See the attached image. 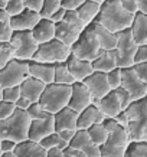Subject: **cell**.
<instances>
[{"instance_id":"1","label":"cell","mask_w":147,"mask_h":157,"mask_svg":"<svg viewBox=\"0 0 147 157\" xmlns=\"http://www.w3.org/2000/svg\"><path fill=\"white\" fill-rule=\"evenodd\" d=\"M134 16L124 10L120 0H107L101 6L100 14L95 22L103 25L105 29H108L113 33H120L131 28Z\"/></svg>"},{"instance_id":"2","label":"cell","mask_w":147,"mask_h":157,"mask_svg":"<svg viewBox=\"0 0 147 157\" xmlns=\"http://www.w3.org/2000/svg\"><path fill=\"white\" fill-rule=\"evenodd\" d=\"M104 127L108 131V140L100 147L101 157H126V150L131 143L128 130L114 120H105Z\"/></svg>"},{"instance_id":"3","label":"cell","mask_w":147,"mask_h":157,"mask_svg":"<svg viewBox=\"0 0 147 157\" xmlns=\"http://www.w3.org/2000/svg\"><path fill=\"white\" fill-rule=\"evenodd\" d=\"M32 120L26 111L16 109L9 118L0 121V138L10 140L14 143H22L29 140V128Z\"/></svg>"},{"instance_id":"4","label":"cell","mask_w":147,"mask_h":157,"mask_svg":"<svg viewBox=\"0 0 147 157\" xmlns=\"http://www.w3.org/2000/svg\"><path fill=\"white\" fill-rule=\"evenodd\" d=\"M128 117V134L131 143H147V100L131 102L124 111Z\"/></svg>"},{"instance_id":"5","label":"cell","mask_w":147,"mask_h":157,"mask_svg":"<svg viewBox=\"0 0 147 157\" xmlns=\"http://www.w3.org/2000/svg\"><path fill=\"white\" fill-rule=\"evenodd\" d=\"M72 88L68 85H59V84H49L43 91L42 97L39 100V104L49 114H58L59 111L67 108L71 100Z\"/></svg>"},{"instance_id":"6","label":"cell","mask_w":147,"mask_h":157,"mask_svg":"<svg viewBox=\"0 0 147 157\" xmlns=\"http://www.w3.org/2000/svg\"><path fill=\"white\" fill-rule=\"evenodd\" d=\"M103 52L104 51L101 49L100 43H98L97 38H95L94 30H92L91 26H88L81 33L78 40L71 46L72 55L75 58H78V59H81V61H87V62L95 61Z\"/></svg>"},{"instance_id":"7","label":"cell","mask_w":147,"mask_h":157,"mask_svg":"<svg viewBox=\"0 0 147 157\" xmlns=\"http://www.w3.org/2000/svg\"><path fill=\"white\" fill-rule=\"evenodd\" d=\"M137 49L138 45L134 42V38L130 29L117 33V46L113 51L115 61H117V67L121 69L133 68Z\"/></svg>"},{"instance_id":"8","label":"cell","mask_w":147,"mask_h":157,"mask_svg":"<svg viewBox=\"0 0 147 157\" xmlns=\"http://www.w3.org/2000/svg\"><path fill=\"white\" fill-rule=\"evenodd\" d=\"M71 56V48L67 45L61 43L59 40L53 39L48 43L39 45L36 55L32 61L39 62V63H49V65H56L61 62H67L68 58Z\"/></svg>"},{"instance_id":"9","label":"cell","mask_w":147,"mask_h":157,"mask_svg":"<svg viewBox=\"0 0 147 157\" xmlns=\"http://www.w3.org/2000/svg\"><path fill=\"white\" fill-rule=\"evenodd\" d=\"M10 46L13 51V59L23 62H30L36 55L39 45L35 40L32 32H13L10 39Z\"/></svg>"},{"instance_id":"10","label":"cell","mask_w":147,"mask_h":157,"mask_svg":"<svg viewBox=\"0 0 147 157\" xmlns=\"http://www.w3.org/2000/svg\"><path fill=\"white\" fill-rule=\"evenodd\" d=\"M29 76V62L12 61L0 71V86L3 88H12V86H20L23 81Z\"/></svg>"},{"instance_id":"11","label":"cell","mask_w":147,"mask_h":157,"mask_svg":"<svg viewBox=\"0 0 147 157\" xmlns=\"http://www.w3.org/2000/svg\"><path fill=\"white\" fill-rule=\"evenodd\" d=\"M121 88L126 90L130 94L133 102L140 100H144L147 97V84L136 75L133 68L123 69V78H121Z\"/></svg>"},{"instance_id":"12","label":"cell","mask_w":147,"mask_h":157,"mask_svg":"<svg viewBox=\"0 0 147 157\" xmlns=\"http://www.w3.org/2000/svg\"><path fill=\"white\" fill-rule=\"evenodd\" d=\"M71 88H72V92H71V100H69L68 108H71L72 111H75L76 114H79L84 109L88 108L90 105L94 104L91 92L82 82H75Z\"/></svg>"},{"instance_id":"13","label":"cell","mask_w":147,"mask_h":157,"mask_svg":"<svg viewBox=\"0 0 147 157\" xmlns=\"http://www.w3.org/2000/svg\"><path fill=\"white\" fill-rule=\"evenodd\" d=\"M82 84L88 88L94 101L103 100L105 95H108L111 92V88L107 81V74H103V72H92Z\"/></svg>"},{"instance_id":"14","label":"cell","mask_w":147,"mask_h":157,"mask_svg":"<svg viewBox=\"0 0 147 157\" xmlns=\"http://www.w3.org/2000/svg\"><path fill=\"white\" fill-rule=\"evenodd\" d=\"M42 19L39 12H33L30 9H23L19 14H14L10 17V26L13 32H32L33 28Z\"/></svg>"},{"instance_id":"15","label":"cell","mask_w":147,"mask_h":157,"mask_svg":"<svg viewBox=\"0 0 147 157\" xmlns=\"http://www.w3.org/2000/svg\"><path fill=\"white\" fill-rule=\"evenodd\" d=\"M55 133V117L49 115L42 120H32L29 128V140L41 143L43 138Z\"/></svg>"},{"instance_id":"16","label":"cell","mask_w":147,"mask_h":157,"mask_svg":"<svg viewBox=\"0 0 147 157\" xmlns=\"http://www.w3.org/2000/svg\"><path fill=\"white\" fill-rule=\"evenodd\" d=\"M69 147L84 153L87 157H101L100 147L92 143V140L90 138L87 130H78L76 131L75 137L72 138V141L69 143Z\"/></svg>"},{"instance_id":"17","label":"cell","mask_w":147,"mask_h":157,"mask_svg":"<svg viewBox=\"0 0 147 157\" xmlns=\"http://www.w3.org/2000/svg\"><path fill=\"white\" fill-rule=\"evenodd\" d=\"M94 105L100 109V113L105 117V120H114L118 114L123 113V108H121L120 101L114 91H111L108 95H105L103 100L94 101Z\"/></svg>"},{"instance_id":"18","label":"cell","mask_w":147,"mask_h":157,"mask_svg":"<svg viewBox=\"0 0 147 157\" xmlns=\"http://www.w3.org/2000/svg\"><path fill=\"white\" fill-rule=\"evenodd\" d=\"M68 67V71L71 72L72 78L75 79V82H84L88 76L94 72L92 69V63L87 61H81L78 58H75L71 53V56L68 58V61L65 62Z\"/></svg>"},{"instance_id":"19","label":"cell","mask_w":147,"mask_h":157,"mask_svg":"<svg viewBox=\"0 0 147 157\" xmlns=\"http://www.w3.org/2000/svg\"><path fill=\"white\" fill-rule=\"evenodd\" d=\"M84 30L67 23V22H61V23L55 25V39L59 40L61 43L67 45L68 48H71L72 45L78 40Z\"/></svg>"},{"instance_id":"20","label":"cell","mask_w":147,"mask_h":157,"mask_svg":"<svg viewBox=\"0 0 147 157\" xmlns=\"http://www.w3.org/2000/svg\"><path fill=\"white\" fill-rule=\"evenodd\" d=\"M55 117V133L59 131H78L76 123H78V114L71 108H64L59 111Z\"/></svg>"},{"instance_id":"21","label":"cell","mask_w":147,"mask_h":157,"mask_svg":"<svg viewBox=\"0 0 147 157\" xmlns=\"http://www.w3.org/2000/svg\"><path fill=\"white\" fill-rule=\"evenodd\" d=\"M45 88H46V84L35 79L32 76H28L23 81V84L20 85V94H22L23 98H26L32 104H35V102H39Z\"/></svg>"},{"instance_id":"22","label":"cell","mask_w":147,"mask_h":157,"mask_svg":"<svg viewBox=\"0 0 147 157\" xmlns=\"http://www.w3.org/2000/svg\"><path fill=\"white\" fill-rule=\"evenodd\" d=\"M29 76L43 82V84H53L55 78V65L49 63H39V62L30 61L29 62Z\"/></svg>"},{"instance_id":"23","label":"cell","mask_w":147,"mask_h":157,"mask_svg":"<svg viewBox=\"0 0 147 157\" xmlns=\"http://www.w3.org/2000/svg\"><path fill=\"white\" fill-rule=\"evenodd\" d=\"M104 121H105V117L100 113V109L92 104L87 109H84L82 113L78 114L76 128L78 130H88L90 127L95 125V124H103Z\"/></svg>"},{"instance_id":"24","label":"cell","mask_w":147,"mask_h":157,"mask_svg":"<svg viewBox=\"0 0 147 157\" xmlns=\"http://www.w3.org/2000/svg\"><path fill=\"white\" fill-rule=\"evenodd\" d=\"M90 26L94 30L95 38H97V40H98L103 51H114L115 49V46H117V33L110 32L108 29H105L98 22H94Z\"/></svg>"},{"instance_id":"25","label":"cell","mask_w":147,"mask_h":157,"mask_svg":"<svg viewBox=\"0 0 147 157\" xmlns=\"http://www.w3.org/2000/svg\"><path fill=\"white\" fill-rule=\"evenodd\" d=\"M32 35L38 45L51 42L55 39V23L51 19H41L32 30Z\"/></svg>"},{"instance_id":"26","label":"cell","mask_w":147,"mask_h":157,"mask_svg":"<svg viewBox=\"0 0 147 157\" xmlns=\"http://www.w3.org/2000/svg\"><path fill=\"white\" fill-rule=\"evenodd\" d=\"M130 30H131V35L134 38V42L137 43L138 46L147 45V14H136Z\"/></svg>"},{"instance_id":"27","label":"cell","mask_w":147,"mask_h":157,"mask_svg":"<svg viewBox=\"0 0 147 157\" xmlns=\"http://www.w3.org/2000/svg\"><path fill=\"white\" fill-rule=\"evenodd\" d=\"M13 153L17 157H46L48 151L39 143L26 140L17 144Z\"/></svg>"},{"instance_id":"28","label":"cell","mask_w":147,"mask_h":157,"mask_svg":"<svg viewBox=\"0 0 147 157\" xmlns=\"http://www.w3.org/2000/svg\"><path fill=\"white\" fill-rule=\"evenodd\" d=\"M91 63H92L94 72H103V74H108L113 69L118 68L113 51H104L100 56L97 58L95 61H92Z\"/></svg>"},{"instance_id":"29","label":"cell","mask_w":147,"mask_h":157,"mask_svg":"<svg viewBox=\"0 0 147 157\" xmlns=\"http://www.w3.org/2000/svg\"><path fill=\"white\" fill-rule=\"evenodd\" d=\"M100 10H101L100 5H97V3H94V2L87 0L85 3L76 10V13H78V16H79V19L82 20V23L88 28L90 25H92L95 20H97L98 14H100Z\"/></svg>"},{"instance_id":"30","label":"cell","mask_w":147,"mask_h":157,"mask_svg":"<svg viewBox=\"0 0 147 157\" xmlns=\"http://www.w3.org/2000/svg\"><path fill=\"white\" fill-rule=\"evenodd\" d=\"M53 84H59V85H68L72 86L75 84V79L72 78L71 72L68 71V67L65 62L56 63L55 65V78H53Z\"/></svg>"},{"instance_id":"31","label":"cell","mask_w":147,"mask_h":157,"mask_svg":"<svg viewBox=\"0 0 147 157\" xmlns=\"http://www.w3.org/2000/svg\"><path fill=\"white\" fill-rule=\"evenodd\" d=\"M87 133H88L90 138L92 140V143H94L95 146H98V147H101L103 144H105L107 140H108V131H107V128L104 127V123L95 124V125L90 127V128L87 130Z\"/></svg>"},{"instance_id":"32","label":"cell","mask_w":147,"mask_h":157,"mask_svg":"<svg viewBox=\"0 0 147 157\" xmlns=\"http://www.w3.org/2000/svg\"><path fill=\"white\" fill-rule=\"evenodd\" d=\"M41 146H42L46 151H49V150H52V148H59V150H65V148L69 147V143H67L65 140H62L61 137H59V134L58 133H52L51 136H48V137H45L41 141Z\"/></svg>"},{"instance_id":"33","label":"cell","mask_w":147,"mask_h":157,"mask_svg":"<svg viewBox=\"0 0 147 157\" xmlns=\"http://www.w3.org/2000/svg\"><path fill=\"white\" fill-rule=\"evenodd\" d=\"M61 3L62 0H43V6L39 12L41 17L42 19H51V16L62 7Z\"/></svg>"},{"instance_id":"34","label":"cell","mask_w":147,"mask_h":157,"mask_svg":"<svg viewBox=\"0 0 147 157\" xmlns=\"http://www.w3.org/2000/svg\"><path fill=\"white\" fill-rule=\"evenodd\" d=\"M0 9H6L10 16L19 14L25 9L22 0H0Z\"/></svg>"},{"instance_id":"35","label":"cell","mask_w":147,"mask_h":157,"mask_svg":"<svg viewBox=\"0 0 147 157\" xmlns=\"http://www.w3.org/2000/svg\"><path fill=\"white\" fill-rule=\"evenodd\" d=\"M126 157H147V143H130Z\"/></svg>"},{"instance_id":"36","label":"cell","mask_w":147,"mask_h":157,"mask_svg":"<svg viewBox=\"0 0 147 157\" xmlns=\"http://www.w3.org/2000/svg\"><path fill=\"white\" fill-rule=\"evenodd\" d=\"M121 78H123V69L121 68H115V69L107 74V81H108L111 91L118 90L121 86Z\"/></svg>"},{"instance_id":"37","label":"cell","mask_w":147,"mask_h":157,"mask_svg":"<svg viewBox=\"0 0 147 157\" xmlns=\"http://www.w3.org/2000/svg\"><path fill=\"white\" fill-rule=\"evenodd\" d=\"M13 59V51L10 43H0V71Z\"/></svg>"},{"instance_id":"38","label":"cell","mask_w":147,"mask_h":157,"mask_svg":"<svg viewBox=\"0 0 147 157\" xmlns=\"http://www.w3.org/2000/svg\"><path fill=\"white\" fill-rule=\"evenodd\" d=\"M22 94H20V86H12V88H3L2 90V100L6 102H12L16 104V101L19 100Z\"/></svg>"},{"instance_id":"39","label":"cell","mask_w":147,"mask_h":157,"mask_svg":"<svg viewBox=\"0 0 147 157\" xmlns=\"http://www.w3.org/2000/svg\"><path fill=\"white\" fill-rule=\"evenodd\" d=\"M28 115L30 117V120H42V118H46V117H49V113H46L45 109L41 107V104L39 102H35V104H32L30 107L28 108Z\"/></svg>"},{"instance_id":"40","label":"cell","mask_w":147,"mask_h":157,"mask_svg":"<svg viewBox=\"0 0 147 157\" xmlns=\"http://www.w3.org/2000/svg\"><path fill=\"white\" fill-rule=\"evenodd\" d=\"M64 22H67V23L72 25V26H75V28L81 29V30H85L87 26L82 23V20L79 19V16L76 13V10H67V13H65V17H64Z\"/></svg>"},{"instance_id":"41","label":"cell","mask_w":147,"mask_h":157,"mask_svg":"<svg viewBox=\"0 0 147 157\" xmlns=\"http://www.w3.org/2000/svg\"><path fill=\"white\" fill-rule=\"evenodd\" d=\"M115 92V95H117V98H118L120 101V105H121V108H123V111H126V109L131 105V102H133V100H131V97H130V94H128L126 90H123L121 86H120L118 90L114 91Z\"/></svg>"},{"instance_id":"42","label":"cell","mask_w":147,"mask_h":157,"mask_svg":"<svg viewBox=\"0 0 147 157\" xmlns=\"http://www.w3.org/2000/svg\"><path fill=\"white\" fill-rule=\"evenodd\" d=\"M16 111V107L12 102H6V101H0V121L9 118L10 115Z\"/></svg>"},{"instance_id":"43","label":"cell","mask_w":147,"mask_h":157,"mask_svg":"<svg viewBox=\"0 0 147 157\" xmlns=\"http://www.w3.org/2000/svg\"><path fill=\"white\" fill-rule=\"evenodd\" d=\"M13 35L10 23H0V43H9Z\"/></svg>"},{"instance_id":"44","label":"cell","mask_w":147,"mask_h":157,"mask_svg":"<svg viewBox=\"0 0 147 157\" xmlns=\"http://www.w3.org/2000/svg\"><path fill=\"white\" fill-rule=\"evenodd\" d=\"M133 71L136 72V75L144 84H147V62H144V63H136L133 67Z\"/></svg>"},{"instance_id":"45","label":"cell","mask_w":147,"mask_h":157,"mask_svg":"<svg viewBox=\"0 0 147 157\" xmlns=\"http://www.w3.org/2000/svg\"><path fill=\"white\" fill-rule=\"evenodd\" d=\"M120 2H121V6L127 13L133 14V16H136L138 13V6L136 3V0H120Z\"/></svg>"},{"instance_id":"46","label":"cell","mask_w":147,"mask_h":157,"mask_svg":"<svg viewBox=\"0 0 147 157\" xmlns=\"http://www.w3.org/2000/svg\"><path fill=\"white\" fill-rule=\"evenodd\" d=\"M87 0H62L61 6L65 10H78Z\"/></svg>"},{"instance_id":"47","label":"cell","mask_w":147,"mask_h":157,"mask_svg":"<svg viewBox=\"0 0 147 157\" xmlns=\"http://www.w3.org/2000/svg\"><path fill=\"white\" fill-rule=\"evenodd\" d=\"M147 62V45L138 46L137 52H136V58H134V65L136 63H144Z\"/></svg>"},{"instance_id":"48","label":"cell","mask_w":147,"mask_h":157,"mask_svg":"<svg viewBox=\"0 0 147 157\" xmlns=\"http://www.w3.org/2000/svg\"><path fill=\"white\" fill-rule=\"evenodd\" d=\"M25 9H30L33 12H41L43 6V0H22Z\"/></svg>"},{"instance_id":"49","label":"cell","mask_w":147,"mask_h":157,"mask_svg":"<svg viewBox=\"0 0 147 157\" xmlns=\"http://www.w3.org/2000/svg\"><path fill=\"white\" fill-rule=\"evenodd\" d=\"M17 143L10 141V140H2V154L3 153H13Z\"/></svg>"},{"instance_id":"50","label":"cell","mask_w":147,"mask_h":157,"mask_svg":"<svg viewBox=\"0 0 147 157\" xmlns=\"http://www.w3.org/2000/svg\"><path fill=\"white\" fill-rule=\"evenodd\" d=\"M32 105V102L29 100H26V98H23V97H20L19 100L16 101V104H14V107H16V109H20V111H28V108Z\"/></svg>"},{"instance_id":"51","label":"cell","mask_w":147,"mask_h":157,"mask_svg":"<svg viewBox=\"0 0 147 157\" xmlns=\"http://www.w3.org/2000/svg\"><path fill=\"white\" fill-rule=\"evenodd\" d=\"M65 13H67V10L64 9V7H61V9L58 10V12H55V13L51 16V20H52L55 25H56V23H61V22H64Z\"/></svg>"},{"instance_id":"52","label":"cell","mask_w":147,"mask_h":157,"mask_svg":"<svg viewBox=\"0 0 147 157\" xmlns=\"http://www.w3.org/2000/svg\"><path fill=\"white\" fill-rule=\"evenodd\" d=\"M114 121L117 124H120L121 127H124V128H127L128 130V117H127V114L126 113H121V114H118L115 118H114Z\"/></svg>"},{"instance_id":"53","label":"cell","mask_w":147,"mask_h":157,"mask_svg":"<svg viewBox=\"0 0 147 157\" xmlns=\"http://www.w3.org/2000/svg\"><path fill=\"white\" fill-rule=\"evenodd\" d=\"M64 156L65 157H87L84 153L78 151V150H75V148H72V147L65 148L64 150Z\"/></svg>"},{"instance_id":"54","label":"cell","mask_w":147,"mask_h":157,"mask_svg":"<svg viewBox=\"0 0 147 157\" xmlns=\"http://www.w3.org/2000/svg\"><path fill=\"white\" fill-rule=\"evenodd\" d=\"M58 134H59V137H61L62 140H65L67 143H71L72 138L75 137L76 131H59Z\"/></svg>"},{"instance_id":"55","label":"cell","mask_w":147,"mask_h":157,"mask_svg":"<svg viewBox=\"0 0 147 157\" xmlns=\"http://www.w3.org/2000/svg\"><path fill=\"white\" fill-rule=\"evenodd\" d=\"M10 16L9 12L6 9H0V23H10Z\"/></svg>"},{"instance_id":"56","label":"cell","mask_w":147,"mask_h":157,"mask_svg":"<svg viewBox=\"0 0 147 157\" xmlns=\"http://www.w3.org/2000/svg\"><path fill=\"white\" fill-rule=\"evenodd\" d=\"M138 6V13L147 14V0H136Z\"/></svg>"},{"instance_id":"57","label":"cell","mask_w":147,"mask_h":157,"mask_svg":"<svg viewBox=\"0 0 147 157\" xmlns=\"http://www.w3.org/2000/svg\"><path fill=\"white\" fill-rule=\"evenodd\" d=\"M46 157H65L64 156V151L59 150V148H52L46 153Z\"/></svg>"},{"instance_id":"58","label":"cell","mask_w":147,"mask_h":157,"mask_svg":"<svg viewBox=\"0 0 147 157\" xmlns=\"http://www.w3.org/2000/svg\"><path fill=\"white\" fill-rule=\"evenodd\" d=\"M2 157H17V156H16L14 153H3V154H2Z\"/></svg>"},{"instance_id":"59","label":"cell","mask_w":147,"mask_h":157,"mask_svg":"<svg viewBox=\"0 0 147 157\" xmlns=\"http://www.w3.org/2000/svg\"><path fill=\"white\" fill-rule=\"evenodd\" d=\"M90 2H94V3H97V5H100V6H103L107 2V0H90Z\"/></svg>"},{"instance_id":"60","label":"cell","mask_w":147,"mask_h":157,"mask_svg":"<svg viewBox=\"0 0 147 157\" xmlns=\"http://www.w3.org/2000/svg\"><path fill=\"white\" fill-rule=\"evenodd\" d=\"M0 156H2V138H0Z\"/></svg>"},{"instance_id":"61","label":"cell","mask_w":147,"mask_h":157,"mask_svg":"<svg viewBox=\"0 0 147 157\" xmlns=\"http://www.w3.org/2000/svg\"><path fill=\"white\" fill-rule=\"evenodd\" d=\"M0 101H2V86H0Z\"/></svg>"},{"instance_id":"62","label":"cell","mask_w":147,"mask_h":157,"mask_svg":"<svg viewBox=\"0 0 147 157\" xmlns=\"http://www.w3.org/2000/svg\"><path fill=\"white\" fill-rule=\"evenodd\" d=\"M146 100H147V97H146Z\"/></svg>"},{"instance_id":"63","label":"cell","mask_w":147,"mask_h":157,"mask_svg":"<svg viewBox=\"0 0 147 157\" xmlns=\"http://www.w3.org/2000/svg\"><path fill=\"white\" fill-rule=\"evenodd\" d=\"M0 157H2V156H0Z\"/></svg>"}]
</instances>
